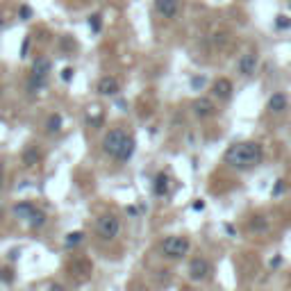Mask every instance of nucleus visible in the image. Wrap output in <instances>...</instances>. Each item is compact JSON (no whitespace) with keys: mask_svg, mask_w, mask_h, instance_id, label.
Instances as JSON below:
<instances>
[{"mask_svg":"<svg viewBox=\"0 0 291 291\" xmlns=\"http://www.w3.org/2000/svg\"><path fill=\"white\" fill-rule=\"evenodd\" d=\"M39 162H41V153L34 146H27V148L23 150V164H25V166H36Z\"/></svg>","mask_w":291,"mask_h":291,"instance_id":"nucleus-14","label":"nucleus"},{"mask_svg":"<svg viewBox=\"0 0 291 291\" xmlns=\"http://www.w3.org/2000/svg\"><path fill=\"white\" fill-rule=\"evenodd\" d=\"M189 277H191L193 282H205V280H209V277H212V264H209L205 257L191 259V264H189Z\"/></svg>","mask_w":291,"mask_h":291,"instance_id":"nucleus-5","label":"nucleus"},{"mask_svg":"<svg viewBox=\"0 0 291 291\" xmlns=\"http://www.w3.org/2000/svg\"><path fill=\"white\" fill-rule=\"evenodd\" d=\"M257 64H259V57L257 53H244L239 59H236V71H239L241 77H250L255 75V71H257Z\"/></svg>","mask_w":291,"mask_h":291,"instance_id":"nucleus-6","label":"nucleus"},{"mask_svg":"<svg viewBox=\"0 0 291 291\" xmlns=\"http://www.w3.org/2000/svg\"><path fill=\"white\" fill-rule=\"evenodd\" d=\"M205 207V203L203 200H198V203H193V209H203Z\"/></svg>","mask_w":291,"mask_h":291,"instance_id":"nucleus-26","label":"nucleus"},{"mask_svg":"<svg viewBox=\"0 0 291 291\" xmlns=\"http://www.w3.org/2000/svg\"><path fill=\"white\" fill-rule=\"evenodd\" d=\"M168 175L166 173H159L157 177H155V184H153V189H155V196H159V198H162V196H166L168 193Z\"/></svg>","mask_w":291,"mask_h":291,"instance_id":"nucleus-15","label":"nucleus"},{"mask_svg":"<svg viewBox=\"0 0 291 291\" xmlns=\"http://www.w3.org/2000/svg\"><path fill=\"white\" fill-rule=\"evenodd\" d=\"M193 114L198 118H209V116H214V112H216V107H214V103L209 98H198V100H193Z\"/></svg>","mask_w":291,"mask_h":291,"instance_id":"nucleus-10","label":"nucleus"},{"mask_svg":"<svg viewBox=\"0 0 291 291\" xmlns=\"http://www.w3.org/2000/svg\"><path fill=\"white\" fill-rule=\"evenodd\" d=\"M95 91H98L100 95H116L118 91H121V84H118L116 77L112 75H105L98 80V84H95Z\"/></svg>","mask_w":291,"mask_h":291,"instance_id":"nucleus-8","label":"nucleus"},{"mask_svg":"<svg viewBox=\"0 0 291 291\" xmlns=\"http://www.w3.org/2000/svg\"><path fill=\"white\" fill-rule=\"evenodd\" d=\"M3 182H5V175H3V166H0V186H3Z\"/></svg>","mask_w":291,"mask_h":291,"instance_id":"nucleus-27","label":"nucleus"},{"mask_svg":"<svg viewBox=\"0 0 291 291\" xmlns=\"http://www.w3.org/2000/svg\"><path fill=\"white\" fill-rule=\"evenodd\" d=\"M82 239H84V232H71L66 236V248H75L77 244H82Z\"/></svg>","mask_w":291,"mask_h":291,"instance_id":"nucleus-18","label":"nucleus"},{"mask_svg":"<svg viewBox=\"0 0 291 291\" xmlns=\"http://www.w3.org/2000/svg\"><path fill=\"white\" fill-rule=\"evenodd\" d=\"M27 223H30V225L34 227V230H39V227L45 223V214H43V212H39V209H34V214H32V216L27 218Z\"/></svg>","mask_w":291,"mask_h":291,"instance_id":"nucleus-17","label":"nucleus"},{"mask_svg":"<svg viewBox=\"0 0 291 291\" xmlns=\"http://www.w3.org/2000/svg\"><path fill=\"white\" fill-rule=\"evenodd\" d=\"M134 146H136L134 136L127 134L125 141H123V146H121V150H118V155H116L114 159H116V162H127V159H130L132 155H134Z\"/></svg>","mask_w":291,"mask_h":291,"instance_id":"nucleus-12","label":"nucleus"},{"mask_svg":"<svg viewBox=\"0 0 291 291\" xmlns=\"http://www.w3.org/2000/svg\"><path fill=\"white\" fill-rule=\"evenodd\" d=\"M291 25V21L286 16H277V27H282V30H284V27H289Z\"/></svg>","mask_w":291,"mask_h":291,"instance_id":"nucleus-24","label":"nucleus"},{"mask_svg":"<svg viewBox=\"0 0 291 291\" xmlns=\"http://www.w3.org/2000/svg\"><path fill=\"white\" fill-rule=\"evenodd\" d=\"M264 159V146L257 141H239L232 143L223 155V162L227 166L236 168V171H250V168L259 166Z\"/></svg>","mask_w":291,"mask_h":291,"instance_id":"nucleus-1","label":"nucleus"},{"mask_svg":"<svg viewBox=\"0 0 291 291\" xmlns=\"http://www.w3.org/2000/svg\"><path fill=\"white\" fill-rule=\"evenodd\" d=\"M3 27H5V16L0 14V30H3Z\"/></svg>","mask_w":291,"mask_h":291,"instance_id":"nucleus-28","label":"nucleus"},{"mask_svg":"<svg viewBox=\"0 0 291 291\" xmlns=\"http://www.w3.org/2000/svg\"><path fill=\"white\" fill-rule=\"evenodd\" d=\"M266 227V221L262 216H257V221H253V230H264Z\"/></svg>","mask_w":291,"mask_h":291,"instance_id":"nucleus-23","label":"nucleus"},{"mask_svg":"<svg viewBox=\"0 0 291 291\" xmlns=\"http://www.w3.org/2000/svg\"><path fill=\"white\" fill-rule=\"evenodd\" d=\"M155 12L162 18H166V21H173V18H177L180 3L177 0H155Z\"/></svg>","mask_w":291,"mask_h":291,"instance_id":"nucleus-7","label":"nucleus"},{"mask_svg":"<svg viewBox=\"0 0 291 291\" xmlns=\"http://www.w3.org/2000/svg\"><path fill=\"white\" fill-rule=\"evenodd\" d=\"M289 109V100H286L284 93H273L271 98H268V112L273 114H282Z\"/></svg>","mask_w":291,"mask_h":291,"instance_id":"nucleus-11","label":"nucleus"},{"mask_svg":"<svg viewBox=\"0 0 291 291\" xmlns=\"http://www.w3.org/2000/svg\"><path fill=\"white\" fill-rule=\"evenodd\" d=\"M125 136H127V132L121 130V127L109 130L107 134H105V139H103V150L109 155V157H116L118 150H121V146H123V141H125Z\"/></svg>","mask_w":291,"mask_h":291,"instance_id":"nucleus-4","label":"nucleus"},{"mask_svg":"<svg viewBox=\"0 0 291 291\" xmlns=\"http://www.w3.org/2000/svg\"><path fill=\"white\" fill-rule=\"evenodd\" d=\"M232 82L230 80H225V77H221V80H216L212 84V95L214 98H218V100H230L232 98Z\"/></svg>","mask_w":291,"mask_h":291,"instance_id":"nucleus-9","label":"nucleus"},{"mask_svg":"<svg viewBox=\"0 0 291 291\" xmlns=\"http://www.w3.org/2000/svg\"><path fill=\"white\" fill-rule=\"evenodd\" d=\"M71 77H73V68H64V71H62V80L68 82Z\"/></svg>","mask_w":291,"mask_h":291,"instance_id":"nucleus-25","label":"nucleus"},{"mask_svg":"<svg viewBox=\"0 0 291 291\" xmlns=\"http://www.w3.org/2000/svg\"><path fill=\"white\" fill-rule=\"evenodd\" d=\"M34 209H36V207H34L32 203L23 200V203H16V205H14L12 212H14V216H16V218H23V221H27V218L34 214Z\"/></svg>","mask_w":291,"mask_h":291,"instance_id":"nucleus-13","label":"nucleus"},{"mask_svg":"<svg viewBox=\"0 0 291 291\" xmlns=\"http://www.w3.org/2000/svg\"><path fill=\"white\" fill-rule=\"evenodd\" d=\"M191 248V241L186 239V236H166V239L162 241V246H159V250H162V255L166 259H182L186 253H189Z\"/></svg>","mask_w":291,"mask_h":291,"instance_id":"nucleus-2","label":"nucleus"},{"mask_svg":"<svg viewBox=\"0 0 291 291\" xmlns=\"http://www.w3.org/2000/svg\"><path fill=\"white\" fill-rule=\"evenodd\" d=\"M62 125H64L62 116H59V114H50L48 121H45V132H48V134H57V132L62 130Z\"/></svg>","mask_w":291,"mask_h":291,"instance_id":"nucleus-16","label":"nucleus"},{"mask_svg":"<svg viewBox=\"0 0 291 291\" xmlns=\"http://www.w3.org/2000/svg\"><path fill=\"white\" fill-rule=\"evenodd\" d=\"M89 25L93 27V32H98V30H100V16H98V14H93V16L89 18Z\"/></svg>","mask_w":291,"mask_h":291,"instance_id":"nucleus-20","label":"nucleus"},{"mask_svg":"<svg viewBox=\"0 0 291 291\" xmlns=\"http://www.w3.org/2000/svg\"><path fill=\"white\" fill-rule=\"evenodd\" d=\"M18 16H21V21H27V18L32 16V9H30V7H25V5H23V7L18 9Z\"/></svg>","mask_w":291,"mask_h":291,"instance_id":"nucleus-19","label":"nucleus"},{"mask_svg":"<svg viewBox=\"0 0 291 291\" xmlns=\"http://www.w3.org/2000/svg\"><path fill=\"white\" fill-rule=\"evenodd\" d=\"M95 230H98V236L103 241H112V239H116L118 232H121V221H118L114 214H105V216L98 218Z\"/></svg>","mask_w":291,"mask_h":291,"instance_id":"nucleus-3","label":"nucleus"},{"mask_svg":"<svg viewBox=\"0 0 291 291\" xmlns=\"http://www.w3.org/2000/svg\"><path fill=\"white\" fill-rule=\"evenodd\" d=\"M27 50H30V36L23 39V45H21V57H27Z\"/></svg>","mask_w":291,"mask_h":291,"instance_id":"nucleus-21","label":"nucleus"},{"mask_svg":"<svg viewBox=\"0 0 291 291\" xmlns=\"http://www.w3.org/2000/svg\"><path fill=\"white\" fill-rule=\"evenodd\" d=\"M0 277H3V280H9V282H12V280H14V271H12V268H3V271H0Z\"/></svg>","mask_w":291,"mask_h":291,"instance_id":"nucleus-22","label":"nucleus"}]
</instances>
